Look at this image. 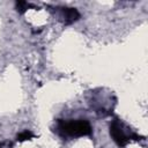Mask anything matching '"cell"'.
Here are the masks:
<instances>
[{"label":"cell","instance_id":"obj_2","mask_svg":"<svg viewBox=\"0 0 148 148\" xmlns=\"http://www.w3.org/2000/svg\"><path fill=\"white\" fill-rule=\"evenodd\" d=\"M109 132H110V136L112 138V140L120 148L126 147L131 140L139 141L142 139L140 135L133 132L125 123H123L118 118H114L113 120H111L109 125Z\"/></svg>","mask_w":148,"mask_h":148},{"label":"cell","instance_id":"obj_1","mask_svg":"<svg viewBox=\"0 0 148 148\" xmlns=\"http://www.w3.org/2000/svg\"><path fill=\"white\" fill-rule=\"evenodd\" d=\"M56 132L64 139L91 135L92 127L87 119H58Z\"/></svg>","mask_w":148,"mask_h":148},{"label":"cell","instance_id":"obj_4","mask_svg":"<svg viewBox=\"0 0 148 148\" xmlns=\"http://www.w3.org/2000/svg\"><path fill=\"white\" fill-rule=\"evenodd\" d=\"M34 133L29 130H24L22 132H20L17 135H16V141L18 142H23V141H27V140H31L34 138Z\"/></svg>","mask_w":148,"mask_h":148},{"label":"cell","instance_id":"obj_3","mask_svg":"<svg viewBox=\"0 0 148 148\" xmlns=\"http://www.w3.org/2000/svg\"><path fill=\"white\" fill-rule=\"evenodd\" d=\"M56 12L59 13V18L65 24H72L80 18V13L73 7H56Z\"/></svg>","mask_w":148,"mask_h":148},{"label":"cell","instance_id":"obj_5","mask_svg":"<svg viewBox=\"0 0 148 148\" xmlns=\"http://www.w3.org/2000/svg\"><path fill=\"white\" fill-rule=\"evenodd\" d=\"M15 6H16V10L20 14H23L24 12H27V9H29L30 7H34L31 3L27 2V1H16Z\"/></svg>","mask_w":148,"mask_h":148},{"label":"cell","instance_id":"obj_6","mask_svg":"<svg viewBox=\"0 0 148 148\" xmlns=\"http://www.w3.org/2000/svg\"><path fill=\"white\" fill-rule=\"evenodd\" d=\"M0 148H13V142L9 140H3L0 142Z\"/></svg>","mask_w":148,"mask_h":148}]
</instances>
